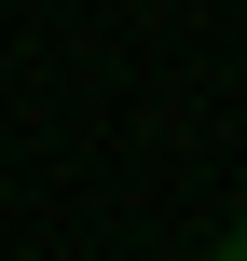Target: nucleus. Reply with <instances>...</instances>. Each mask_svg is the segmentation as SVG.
Returning a JSON list of instances; mask_svg holds the SVG:
<instances>
[{"label":"nucleus","mask_w":247,"mask_h":261,"mask_svg":"<svg viewBox=\"0 0 247 261\" xmlns=\"http://www.w3.org/2000/svg\"><path fill=\"white\" fill-rule=\"evenodd\" d=\"M220 248H234V261H247V206H234V220H220Z\"/></svg>","instance_id":"obj_1"}]
</instances>
